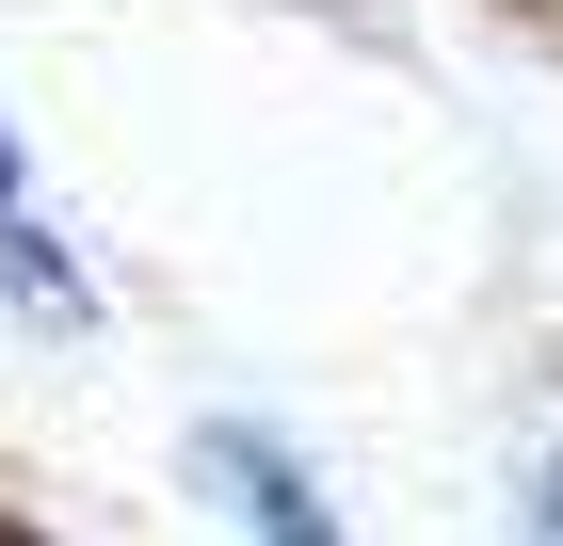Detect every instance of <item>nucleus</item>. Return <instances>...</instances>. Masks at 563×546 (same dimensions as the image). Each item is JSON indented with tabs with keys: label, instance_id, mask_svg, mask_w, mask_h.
I'll list each match as a JSON object with an SVG mask.
<instances>
[{
	"label": "nucleus",
	"instance_id": "2",
	"mask_svg": "<svg viewBox=\"0 0 563 546\" xmlns=\"http://www.w3.org/2000/svg\"><path fill=\"white\" fill-rule=\"evenodd\" d=\"M531 499H548V546H563V450H548V482H531Z\"/></svg>",
	"mask_w": 563,
	"mask_h": 546
},
{
	"label": "nucleus",
	"instance_id": "3",
	"mask_svg": "<svg viewBox=\"0 0 563 546\" xmlns=\"http://www.w3.org/2000/svg\"><path fill=\"white\" fill-rule=\"evenodd\" d=\"M0 210H16V145H0Z\"/></svg>",
	"mask_w": 563,
	"mask_h": 546
},
{
	"label": "nucleus",
	"instance_id": "1",
	"mask_svg": "<svg viewBox=\"0 0 563 546\" xmlns=\"http://www.w3.org/2000/svg\"><path fill=\"white\" fill-rule=\"evenodd\" d=\"M210 482L258 514V546H339V514L290 482V450H274V434H210Z\"/></svg>",
	"mask_w": 563,
	"mask_h": 546
}]
</instances>
